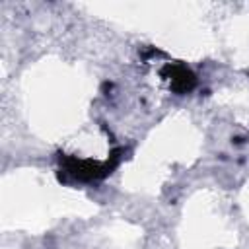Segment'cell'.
Masks as SVG:
<instances>
[{"mask_svg":"<svg viewBox=\"0 0 249 249\" xmlns=\"http://www.w3.org/2000/svg\"><path fill=\"white\" fill-rule=\"evenodd\" d=\"M171 86L175 91H189L195 86V76L183 68V66H173L171 68Z\"/></svg>","mask_w":249,"mask_h":249,"instance_id":"cell-1","label":"cell"}]
</instances>
